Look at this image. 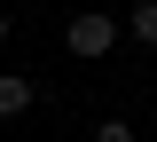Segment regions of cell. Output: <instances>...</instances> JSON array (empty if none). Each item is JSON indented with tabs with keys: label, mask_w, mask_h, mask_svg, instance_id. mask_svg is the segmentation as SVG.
Returning a JSON list of instances; mask_svg holds the SVG:
<instances>
[{
	"label": "cell",
	"mask_w": 157,
	"mask_h": 142,
	"mask_svg": "<svg viewBox=\"0 0 157 142\" xmlns=\"http://www.w3.org/2000/svg\"><path fill=\"white\" fill-rule=\"evenodd\" d=\"M118 40H126V24H118V16H102V8H86V16H71V32H63V47H71L78 63H102V55H110Z\"/></svg>",
	"instance_id": "cell-1"
},
{
	"label": "cell",
	"mask_w": 157,
	"mask_h": 142,
	"mask_svg": "<svg viewBox=\"0 0 157 142\" xmlns=\"http://www.w3.org/2000/svg\"><path fill=\"white\" fill-rule=\"evenodd\" d=\"M32 111V79L24 71H0V119H24Z\"/></svg>",
	"instance_id": "cell-2"
},
{
	"label": "cell",
	"mask_w": 157,
	"mask_h": 142,
	"mask_svg": "<svg viewBox=\"0 0 157 142\" xmlns=\"http://www.w3.org/2000/svg\"><path fill=\"white\" fill-rule=\"evenodd\" d=\"M126 40H141V47H157V0H141L134 16H126Z\"/></svg>",
	"instance_id": "cell-3"
},
{
	"label": "cell",
	"mask_w": 157,
	"mask_h": 142,
	"mask_svg": "<svg viewBox=\"0 0 157 142\" xmlns=\"http://www.w3.org/2000/svg\"><path fill=\"white\" fill-rule=\"evenodd\" d=\"M94 142H134V126H126V119H102V126H94Z\"/></svg>",
	"instance_id": "cell-4"
},
{
	"label": "cell",
	"mask_w": 157,
	"mask_h": 142,
	"mask_svg": "<svg viewBox=\"0 0 157 142\" xmlns=\"http://www.w3.org/2000/svg\"><path fill=\"white\" fill-rule=\"evenodd\" d=\"M0 47H8V16H0Z\"/></svg>",
	"instance_id": "cell-5"
}]
</instances>
